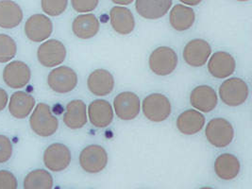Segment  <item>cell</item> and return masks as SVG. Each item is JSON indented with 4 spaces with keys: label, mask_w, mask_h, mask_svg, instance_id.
Returning a JSON list of instances; mask_svg holds the SVG:
<instances>
[{
    "label": "cell",
    "mask_w": 252,
    "mask_h": 189,
    "mask_svg": "<svg viewBox=\"0 0 252 189\" xmlns=\"http://www.w3.org/2000/svg\"><path fill=\"white\" fill-rule=\"evenodd\" d=\"M30 125L32 130L41 137L53 135L59 128V120L52 114L50 107L46 103H39L35 107L31 118Z\"/></svg>",
    "instance_id": "6da1fadb"
},
{
    "label": "cell",
    "mask_w": 252,
    "mask_h": 189,
    "mask_svg": "<svg viewBox=\"0 0 252 189\" xmlns=\"http://www.w3.org/2000/svg\"><path fill=\"white\" fill-rule=\"evenodd\" d=\"M249 94L248 83L240 78H229L219 87L220 98L228 106H240L247 101Z\"/></svg>",
    "instance_id": "7a4b0ae2"
},
{
    "label": "cell",
    "mask_w": 252,
    "mask_h": 189,
    "mask_svg": "<svg viewBox=\"0 0 252 189\" xmlns=\"http://www.w3.org/2000/svg\"><path fill=\"white\" fill-rule=\"evenodd\" d=\"M178 62V55L173 48L159 47L149 56V68L158 76H168L177 68Z\"/></svg>",
    "instance_id": "3957f363"
},
{
    "label": "cell",
    "mask_w": 252,
    "mask_h": 189,
    "mask_svg": "<svg viewBox=\"0 0 252 189\" xmlns=\"http://www.w3.org/2000/svg\"><path fill=\"white\" fill-rule=\"evenodd\" d=\"M205 135L207 140L216 148L229 146L234 138V130L231 123L227 119L217 118L207 124Z\"/></svg>",
    "instance_id": "277c9868"
},
{
    "label": "cell",
    "mask_w": 252,
    "mask_h": 189,
    "mask_svg": "<svg viewBox=\"0 0 252 189\" xmlns=\"http://www.w3.org/2000/svg\"><path fill=\"white\" fill-rule=\"evenodd\" d=\"M143 113L152 122H162L171 115L169 98L160 93L150 94L143 101Z\"/></svg>",
    "instance_id": "5b68a950"
},
{
    "label": "cell",
    "mask_w": 252,
    "mask_h": 189,
    "mask_svg": "<svg viewBox=\"0 0 252 189\" xmlns=\"http://www.w3.org/2000/svg\"><path fill=\"white\" fill-rule=\"evenodd\" d=\"M108 161L109 158L106 150L99 145L87 146L80 154L81 168L91 174L101 172L108 165Z\"/></svg>",
    "instance_id": "8992f818"
},
{
    "label": "cell",
    "mask_w": 252,
    "mask_h": 189,
    "mask_svg": "<svg viewBox=\"0 0 252 189\" xmlns=\"http://www.w3.org/2000/svg\"><path fill=\"white\" fill-rule=\"evenodd\" d=\"M47 84L58 94H66L77 87L78 75L71 67L59 66L48 74Z\"/></svg>",
    "instance_id": "52a82bcc"
},
{
    "label": "cell",
    "mask_w": 252,
    "mask_h": 189,
    "mask_svg": "<svg viewBox=\"0 0 252 189\" xmlns=\"http://www.w3.org/2000/svg\"><path fill=\"white\" fill-rule=\"evenodd\" d=\"M66 58V48L56 39L44 42L37 50V59L45 67H56Z\"/></svg>",
    "instance_id": "ba28073f"
},
{
    "label": "cell",
    "mask_w": 252,
    "mask_h": 189,
    "mask_svg": "<svg viewBox=\"0 0 252 189\" xmlns=\"http://www.w3.org/2000/svg\"><path fill=\"white\" fill-rule=\"evenodd\" d=\"M52 21L45 14H33L25 24V34L29 40L34 43L46 41L52 34Z\"/></svg>",
    "instance_id": "9c48e42d"
},
{
    "label": "cell",
    "mask_w": 252,
    "mask_h": 189,
    "mask_svg": "<svg viewBox=\"0 0 252 189\" xmlns=\"http://www.w3.org/2000/svg\"><path fill=\"white\" fill-rule=\"evenodd\" d=\"M72 160L68 147L54 143L48 146L44 153V164L46 168L53 172H60L68 167Z\"/></svg>",
    "instance_id": "30bf717a"
},
{
    "label": "cell",
    "mask_w": 252,
    "mask_h": 189,
    "mask_svg": "<svg viewBox=\"0 0 252 189\" xmlns=\"http://www.w3.org/2000/svg\"><path fill=\"white\" fill-rule=\"evenodd\" d=\"M32 70L30 66L21 61L9 63L3 70V80L6 85L12 89H20L30 83Z\"/></svg>",
    "instance_id": "8fae6325"
},
{
    "label": "cell",
    "mask_w": 252,
    "mask_h": 189,
    "mask_svg": "<svg viewBox=\"0 0 252 189\" xmlns=\"http://www.w3.org/2000/svg\"><path fill=\"white\" fill-rule=\"evenodd\" d=\"M212 54V47L203 39H194L184 47V59L187 64L193 67H200L206 64Z\"/></svg>",
    "instance_id": "7c38bea8"
},
{
    "label": "cell",
    "mask_w": 252,
    "mask_h": 189,
    "mask_svg": "<svg viewBox=\"0 0 252 189\" xmlns=\"http://www.w3.org/2000/svg\"><path fill=\"white\" fill-rule=\"evenodd\" d=\"M115 114L122 120H132L140 113L141 101L137 94L126 91L117 94L114 100Z\"/></svg>",
    "instance_id": "4fadbf2b"
},
{
    "label": "cell",
    "mask_w": 252,
    "mask_h": 189,
    "mask_svg": "<svg viewBox=\"0 0 252 189\" xmlns=\"http://www.w3.org/2000/svg\"><path fill=\"white\" fill-rule=\"evenodd\" d=\"M236 68V62L231 54L225 51H218L210 57L208 70L217 79H226L231 76Z\"/></svg>",
    "instance_id": "5bb4252c"
},
{
    "label": "cell",
    "mask_w": 252,
    "mask_h": 189,
    "mask_svg": "<svg viewBox=\"0 0 252 189\" xmlns=\"http://www.w3.org/2000/svg\"><path fill=\"white\" fill-rule=\"evenodd\" d=\"M218 101L216 90L209 85L196 86L190 94V103L198 112L209 113L215 110Z\"/></svg>",
    "instance_id": "9a60e30c"
},
{
    "label": "cell",
    "mask_w": 252,
    "mask_h": 189,
    "mask_svg": "<svg viewBox=\"0 0 252 189\" xmlns=\"http://www.w3.org/2000/svg\"><path fill=\"white\" fill-rule=\"evenodd\" d=\"M172 2V0H136L135 9L143 18L156 20L169 12Z\"/></svg>",
    "instance_id": "2e32d148"
},
{
    "label": "cell",
    "mask_w": 252,
    "mask_h": 189,
    "mask_svg": "<svg viewBox=\"0 0 252 189\" xmlns=\"http://www.w3.org/2000/svg\"><path fill=\"white\" fill-rule=\"evenodd\" d=\"M87 86L93 94L103 96L113 92L115 79L111 72L106 69H95L89 75Z\"/></svg>",
    "instance_id": "e0dca14e"
},
{
    "label": "cell",
    "mask_w": 252,
    "mask_h": 189,
    "mask_svg": "<svg viewBox=\"0 0 252 189\" xmlns=\"http://www.w3.org/2000/svg\"><path fill=\"white\" fill-rule=\"evenodd\" d=\"M90 122L96 128L108 127L114 119L113 107L105 99H95L88 107Z\"/></svg>",
    "instance_id": "ac0fdd59"
},
{
    "label": "cell",
    "mask_w": 252,
    "mask_h": 189,
    "mask_svg": "<svg viewBox=\"0 0 252 189\" xmlns=\"http://www.w3.org/2000/svg\"><path fill=\"white\" fill-rule=\"evenodd\" d=\"M110 21L115 32L121 35L131 33L135 27V20L132 12L127 8L115 6L110 12Z\"/></svg>",
    "instance_id": "d6986e66"
},
{
    "label": "cell",
    "mask_w": 252,
    "mask_h": 189,
    "mask_svg": "<svg viewBox=\"0 0 252 189\" xmlns=\"http://www.w3.org/2000/svg\"><path fill=\"white\" fill-rule=\"evenodd\" d=\"M63 122L72 130L83 128L87 123V106L81 99H74L66 105Z\"/></svg>",
    "instance_id": "ffe728a7"
},
{
    "label": "cell",
    "mask_w": 252,
    "mask_h": 189,
    "mask_svg": "<svg viewBox=\"0 0 252 189\" xmlns=\"http://www.w3.org/2000/svg\"><path fill=\"white\" fill-rule=\"evenodd\" d=\"M23 17V11L16 2L0 0V28L14 29L21 24Z\"/></svg>",
    "instance_id": "44dd1931"
},
{
    "label": "cell",
    "mask_w": 252,
    "mask_h": 189,
    "mask_svg": "<svg viewBox=\"0 0 252 189\" xmlns=\"http://www.w3.org/2000/svg\"><path fill=\"white\" fill-rule=\"evenodd\" d=\"M34 107V97L23 91L13 93L9 101V112L13 118L17 119L28 118Z\"/></svg>",
    "instance_id": "7402d4cb"
},
{
    "label": "cell",
    "mask_w": 252,
    "mask_h": 189,
    "mask_svg": "<svg viewBox=\"0 0 252 189\" xmlns=\"http://www.w3.org/2000/svg\"><path fill=\"white\" fill-rule=\"evenodd\" d=\"M205 125L204 116L196 110H186L177 119V128L186 135H194L203 129Z\"/></svg>",
    "instance_id": "603a6c76"
},
{
    "label": "cell",
    "mask_w": 252,
    "mask_h": 189,
    "mask_svg": "<svg viewBox=\"0 0 252 189\" xmlns=\"http://www.w3.org/2000/svg\"><path fill=\"white\" fill-rule=\"evenodd\" d=\"M99 29V21L93 13L79 15L74 19L72 24V31L74 34L84 40L94 37L98 33Z\"/></svg>",
    "instance_id": "cb8c5ba5"
},
{
    "label": "cell",
    "mask_w": 252,
    "mask_h": 189,
    "mask_svg": "<svg viewBox=\"0 0 252 189\" xmlns=\"http://www.w3.org/2000/svg\"><path fill=\"white\" fill-rule=\"evenodd\" d=\"M240 169V162L233 154H220L216 159L215 171L221 180L230 181L235 179L238 176Z\"/></svg>",
    "instance_id": "d4e9b609"
},
{
    "label": "cell",
    "mask_w": 252,
    "mask_h": 189,
    "mask_svg": "<svg viewBox=\"0 0 252 189\" xmlns=\"http://www.w3.org/2000/svg\"><path fill=\"white\" fill-rule=\"evenodd\" d=\"M195 14L190 7L178 4L174 6L169 15V22L174 30L184 32L193 27L195 23Z\"/></svg>",
    "instance_id": "484cf974"
},
{
    "label": "cell",
    "mask_w": 252,
    "mask_h": 189,
    "mask_svg": "<svg viewBox=\"0 0 252 189\" xmlns=\"http://www.w3.org/2000/svg\"><path fill=\"white\" fill-rule=\"evenodd\" d=\"M53 185V178L45 169H34L24 180V189H52Z\"/></svg>",
    "instance_id": "4316f807"
},
{
    "label": "cell",
    "mask_w": 252,
    "mask_h": 189,
    "mask_svg": "<svg viewBox=\"0 0 252 189\" xmlns=\"http://www.w3.org/2000/svg\"><path fill=\"white\" fill-rule=\"evenodd\" d=\"M17 53L16 42L8 34H0V63L12 61Z\"/></svg>",
    "instance_id": "83f0119b"
},
{
    "label": "cell",
    "mask_w": 252,
    "mask_h": 189,
    "mask_svg": "<svg viewBox=\"0 0 252 189\" xmlns=\"http://www.w3.org/2000/svg\"><path fill=\"white\" fill-rule=\"evenodd\" d=\"M68 0H42V10L49 16H59L65 12Z\"/></svg>",
    "instance_id": "f1b7e54d"
},
{
    "label": "cell",
    "mask_w": 252,
    "mask_h": 189,
    "mask_svg": "<svg viewBox=\"0 0 252 189\" xmlns=\"http://www.w3.org/2000/svg\"><path fill=\"white\" fill-rule=\"evenodd\" d=\"M12 155V144L10 138L0 134V164L8 162Z\"/></svg>",
    "instance_id": "f546056e"
},
{
    "label": "cell",
    "mask_w": 252,
    "mask_h": 189,
    "mask_svg": "<svg viewBox=\"0 0 252 189\" xmlns=\"http://www.w3.org/2000/svg\"><path fill=\"white\" fill-rule=\"evenodd\" d=\"M17 179L11 171L0 170V189H17Z\"/></svg>",
    "instance_id": "4dcf8cb0"
},
{
    "label": "cell",
    "mask_w": 252,
    "mask_h": 189,
    "mask_svg": "<svg viewBox=\"0 0 252 189\" xmlns=\"http://www.w3.org/2000/svg\"><path fill=\"white\" fill-rule=\"evenodd\" d=\"M99 0H71L73 9L78 12H89L95 10Z\"/></svg>",
    "instance_id": "1f68e13d"
},
{
    "label": "cell",
    "mask_w": 252,
    "mask_h": 189,
    "mask_svg": "<svg viewBox=\"0 0 252 189\" xmlns=\"http://www.w3.org/2000/svg\"><path fill=\"white\" fill-rule=\"evenodd\" d=\"M8 102H9V96L7 92L0 88V112H2L7 105H8Z\"/></svg>",
    "instance_id": "d6a6232c"
},
{
    "label": "cell",
    "mask_w": 252,
    "mask_h": 189,
    "mask_svg": "<svg viewBox=\"0 0 252 189\" xmlns=\"http://www.w3.org/2000/svg\"><path fill=\"white\" fill-rule=\"evenodd\" d=\"M182 3L189 5V6H195L198 5L199 3H201L202 0H180Z\"/></svg>",
    "instance_id": "836d02e7"
},
{
    "label": "cell",
    "mask_w": 252,
    "mask_h": 189,
    "mask_svg": "<svg viewBox=\"0 0 252 189\" xmlns=\"http://www.w3.org/2000/svg\"><path fill=\"white\" fill-rule=\"evenodd\" d=\"M115 4H118V5H128L131 4L134 0H112Z\"/></svg>",
    "instance_id": "e575fe53"
},
{
    "label": "cell",
    "mask_w": 252,
    "mask_h": 189,
    "mask_svg": "<svg viewBox=\"0 0 252 189\" xmlns=\"http://www.w3.org/2000/svg\"><path fill=\"white\" fill-rule=\"evenodd\" d=\"M214 189L213 188H209V187H204V188H201V189Z\"/></svg>",
    "instance_id": "d590c367"
},
{
    "label": "cell",
    "mask_w": 252,
    "mask_h": 189,
    "mask_svg": "<svg viewBox=\"0 0 252 189\" xmlns=\"http://www.w3.org/2000/svg\"><path fill=\"white\" fill-rule=\"evenodd\" d=\"M237 1H240V2H247V1H250V0H237Z\"/></svg>",
    "instance_id": "8d00e7d4"
}]
</instances>
